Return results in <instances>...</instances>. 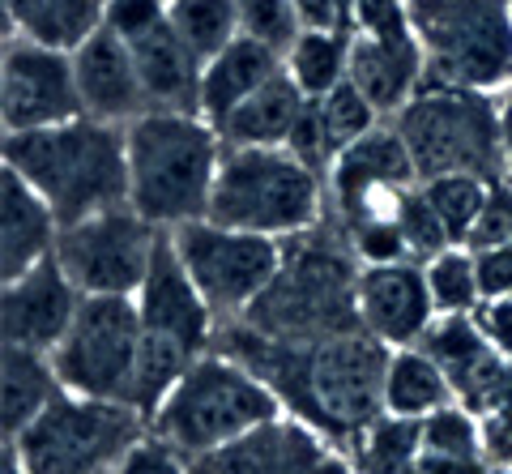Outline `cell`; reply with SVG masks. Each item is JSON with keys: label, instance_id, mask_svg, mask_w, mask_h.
<instances>
[{"label": "cell", "instance_id": "74e56055", "mask_svg": "<svg viewBox=\"0 0 512 474\" xmlns=\"http://www.w3.org/2000/svg\"><path fill=\"white\" fill-rule=\"evenodd\" d=\"M350 252H355L359 265H397V261H414L410 244L397 218H359V223L346 227Z\"/></svg>", "mask_w": 512, "mask_h": 474}, {"label": "cell", "instance_id": "836d02e7", "mask_svg": "<svg viewBox=\"0 0 512 474\" xmlns=\"http://www.w3.org/2000/svg\"><path fill=\"white\" fill-rule=\"evenodd\" d=\"M491 184L495 180L466 176V171H457V176L423 180V193H427L431 205H436V214L444 218V227H448V235H453V244H466L470 240L478 214H483V205H487Z\"/></svg>", "mask_w": 512, "mask_h": 474}, {"label": "cell", "instance_id": "7a4b0ae2", "mask_svg": "<svg viewBox=\"0 0 512 474\" xmlns=\"http://www.w3.org/2000/svg\"><path fill=\"white\" fill-rule=\"evenodd\" d=\"M5 167L52 205L56 223L73 227L90 214L128 205V133L124 124L77 116L35 133H5Z\"/></svg>", "mask_w": 512, "mask_h": 474}, {"label": "cell", "instance_id": "7bdbcfd3", "mask_svg": "<svg viewBox=\"0 0 512 474\" xmlns=\"http://www.w3.org/2000/svg\"><path fill=\"white\" fill-rule=\"evenodd\" d=\"M470 316H474V325L487 334V342L495 346V351L512 359V295L483 299V304H478Z\"/></svg>", "mask_w": 512, "mask_h": 474}, {"label": "cell", "instance_id": "7c38bea8", "mask_svg": "<svg viewBox=\"0 0 512 474\" xmlns=\"http://www.w3.org/2000/svg\"><path fill=\"white\" fill-rule=\"evenodd\" d=\"M158 231L133 205L90 214L73 227H60L56 261L82 295H137L154 261Z\"/></svg>", "mask_w": 512, "mask_h": 474}, {"label": "cell", "instance_id": "7402d4cb", "mask_svg": "<svg viewBox=\"0 0 512 474\" xmlns=\"http://www.w3.org/2000/svg\"><path fill=\"white\" fill-rule=\"evenodd\" d=\"M60 223L13 167H0V278L13 282L56 252Z\"/></svg>", "mask_w": 512, "mask_h": 474}, {"label": "cell", "instance_id": "f6af8a7d", "mask_svg": "<svg viewBox=\"0 0 512 474\" xmlns=\"http://www.w3.org/2000/svg\"><path fill=\"white\" fill-rule=\"evenodd\" d=\"M500 133H504V146L512 158V82L500 90Z\"/></svg>", "mask_w": 512, "mask_h": 474}, {"label": "cell", "instance_id": "bcb514c9", "mask_svg": "<svg viewBox=\"0 0 512 474\" xmlns=\"http://www.w3.org/2000/svg\"><path fill=\"white\" fill-rule=\"evenodd\" d=\"M504 180H508V184H512V158H508V171H504Z\"/></svg>", "mask_w": 512, "mask_h": 474}, {"label": "cell", "instance_id": "9a60e30c", "mask_svg": "<svg viewBox=\"0 0 512 474\" xmlns=\"http://www.w3.org/2000/svg\"><path fill=\"white\" fill-rule=\"evenodd\" d=\"M133 299H137L141 329H146V334L180 342L192 355L210 351L218 312L210 308V299L201 295L197 282H192L180 248H175V240H171V231H158L154 261H150L146 282H141V291Z\"/></svg>", "mask_w": 512, "mask_h": 474}, {"label": "cell", "instance_id": "44dd1931", "mask_svg": "<svg viewBox=\"0 0 512 474\" xmlns=\"http://www.w3.org/2000/svg\"><path fill=\"white\" fill-rule=\"evenodd\" d=\"M427 56L419 35H350V82L384 120H393L402 107L423 90Z\"/></svg>", "mask_w": 512, "mask_h": 474}, {"label": "cell", "instance_id": "f35d334b", "mask_svg": "<svg viewBox=\"0 0 512 474\" xmlns=\"http://www.w3.org/2000/svg\"><path fill=\"white\" fill-rule=\"evenodd\" d=\"M286 150H291L295 158H303V163H308L312 171H320V176L329 180V167L338 163L342 146L333 141V133H329L325 116H320V103H316V99H308V107H303V116H299V124H295L291 141H286Z\"/></svg>", "mask_w": 512, "mask_h": 474}, {"label": "cell", "instance_id": "b9f144b4", "mask_svg": "<svg viewBox=\"0 0 512 474\" xmlns=\"http://www.w3.org/2000/svg\"><path fill=\"white\" fill-rule=\"evenodd\" d=\"M167 22V0H107L103 9V26L116 30L124 43L141 39L146 30Z\"/></svg>", "mask_w": 512, "mask_h": 474}, {"label": "cell", "instance_id": "3957f363", "mask_svg": "<svg viewBox=\"0 0 512 474\" xmlns=\"http://www.w3.org/2000/svg\"><path fill=\"white\" fill-rule=\"evenodd\" d=\"M128 133V205L154 227L175 231L210 214L222 133L197 112H163L124 124Z\"/></svg>", "mask_w": 512, "mask_h": 474}, {"label": "cell", "instance_id": "cb8c5ba5", "mask_svg": "<svg viewBox=\"0 0 512 474\" xmlns=\"http://www.w3.org/2000/svg\"><path fill=\"white\" fill-rule=\"evenodd\" d=\"M128 47H133V60H137L150 107H163V112H197L205 65L192 56V47L175 35L171 22L146 30V35L133 39Z\"/></svg>", "mask_w": 512, "mask_h": 474}, {"label": "cell", "instance_id": "9c48e42d", "mask_svg": "<svg viewBox=\"0 0 512 474\" xmlns=\"http://www.w3.org/2000/svg\"><path fill=\"white\" fill-rule=\"evenodd\" d=\"M150 432V419L128 402H99L60 389L43 415L13 436L26 474H103Z\"/></svg>", "mask_w": 512, "mask_h": 474}, {"label": "cell", "instance_id": "5bb4252c", "mask_svg": "<svg viewBox=\"0 0 512 474\" xmlns=\"http://www.w3.org/2000/svg\"><path fill=\"white\" fill-rule=\"evenodd\" d=\"M77 116L86 112L82 94H77L73 52L30 39H5V60H0V124H5V133L52 129V124Z\"/></svg>", "mask_w": 512, "mask_h": 474}, {"label": "cell", "instance_id": "4dcf8cb0", "mask_svg": "<svg viewBox=\"0 0 512 474\" xmlns=\"http://www.w3.org/2000/svg\"><path fill=\"white\" fill-rule=\"evenodd\" d=\"M423 453L419 419L380 415L372 428L355 440V470L359 474H414Z\"/></svg>", "mask_w": 512, "mask_h": 474}, {"label": "cell", "instance_id": "d6986e66", "mask_svg": "<svg viewBox=\"0 0 512 474\" xmlns=\"http://www.w3.org/2000/svg\"><path fill=\"white\" fill-rule=\"evenodd\" d=\"M73 73H77V94H82L86 116L107 124H133L137 116L150 112L133 47L116 30L99 26L82 47H73Z\"/></svg>", "mask_w": 512, "mask_h": 474}, {"label": "cell", "instance_id": "8fae6325", "mask_svg": "<svg viewBox=\"0 0 512 474\" xmlns=\"http://www.w3.org/2000/svg\"><path fill=\"white\" fill-rule=\"evenodd\" d=\"M175 248L188 265L192 282L210 299L218 321H239L248 316L252 304L269 291V282L282 270V240L239 227H222L214 218H197L171 231Z\"/></svg>", "mask_w": 512, "mask_h": 474}, {"label": "cell", "instance_id": "1f68e13d", "mask_svg": "<svg viewBox=\"0 0 512 474\" xmlns=\"http://www.w3.org/2000/svg\"><path fill=\"white\" fill-rule=\"evenodd\" d=\"M423 274H427V291H431V304H436V316H470L483 304L474 248H466V244L444 248L440 257H431L423 265Z\"/></svg>", "mask_w": 512, "mask_h": 474}, {"label": "cell", "instance_id": "ab89813d", "mask_svg": "<svg viewBox=\"0 0 512 474\" xmlns=\"http://www.w3.org/2000/svg\"><path fill=\"white\" fill-rule=\"evenodd\" d=\"M500 244H512V184L508 180L491 184L483 214H478V223H474L470 240H466V248H474V252L500 248Z\"/></svg>", "mask_w": 512, "mask_h": 474}, {"label": "cell", "instance_id": "d6a6232c", "mask_svg": "<svg viewBox=\"0 0 512 474\" xmlns=\"http://www.w3.org/2000/svg\"><path fill=\"white\" fill-rule=\"evenodd\" d=\"M419 432H423V453H431V457L461 462V466L483 462V419H478L474 410H466L461 402L419 419Z\"/></svg>", "mask_w": 512, "mask_h": 474}, {"label": "cell", "instance_id": "484cf974", "mask_svg": "<svg viewBox=\"0 0 512 474\" xmlns=\"http://www.w3.org/2000/svg\"><path fill=\"white\" fill-rule=\"evenodd\" d=\"M303 107H308V94L282 69L278 77H269L248 103H239L235 116L222 124L218 133L227 146H286L303 116Z\"/></svg>", "mask_w": 512, "mask_h": 474}, {"label": "cell", "instance_id": "83f0119b", "mask_svg": "<svg viewBox=\"0 0 512 474\" xmlns=\"http://www.w3.org/2000/svg\"><path fill=\"white\" fill-rule=\"evenodd\" d=\"M453 402H457L453 385H448L440 363L423 346H397L389 355V368H384V415L427 419Z\"/></svg>", "mask_w": 512, "mask_h": 474}, {"label": "cell", "instance_id": "8992f818", "mask_svg": "<svg viewBox=\"0 0 512 474\" xmlns=\"http://www.w3.org/2000/svg\"><path fill=\"white\" fill-rule=\"evenodd\" d=\"M329 184L286 146H227L210 197V214L222 227L291 240L320 227Z\"/></svg>", "mask_w": 512, "mask_h": 474}, {"label": "cell", "instance_id": "30bf717a", "mask_svg": "<svg viewBox=\"0 0 512 474\" xmlns=\"http://www.w3.org/2000/svg\"><path fill=\"white\" fill-rule=\"evenodd\" d=\"M141 351V312L133 295H86L77 321L52 351L60 385L82 398L128 402Z\"/></svg>", "mask_w": 512, "mask_h": 474}, {"label": "cell", "instance_id": "52a82bcc", "mask_svg": "<svg viewBox=\"0 0 512 474\" xmlns=\"http://www.w3.org/2000/svg\"><path fill=\"white\" fill-rule=\"evenodd\" d=\"M414 171L423 180L436 176H483L504 180L508 146L500 133V99L487 90H453V86H423L414 99L393 116Z\"/></svg>", "mask_w": 512, "mask_h": 474}, {"label": "cell", "instance_id": "60d3db41", "mask_svg": "<svg viewBox=\"0 0 512 474\" xmlns=\"http://www.w3.org/2000/svg\"><path fill=\"white\" fill-rule=\"evenodd\" d=\"M116 474H197L192 457H184L180 449H171L167 440H158L154 432H146L133 449L120 457Z\"/></svg>", "mask_w": 512, "mask_h": 474}, {"label": "cell", "instance_id": "ac0fdd59", "mask_svg": "<svg viewBox=\"0 0 512 474\" xmlns=\"http://www.w3.org/2000/svg\"><path fill=\"white\" fill-rule=\"evenodd\" d=\"M419 346L440 363L457 402L474 410L478 419L504 402L512 359L487 342V334L474 325V316H436Z\"/></svg>", "mask_w": 512, "mask_h": 474}, {"label": "cell", "instance_id": "5b68a950", "mask_svg": "<svg viewBox=\"0 0 512 474\" xmlns=\"http://www.w3.org/2000/svg\"><path fill=\"white\" fill-rule=\"evenodd\" d=\"M355 278L359 261L350 252L346 231H329L325 240L312 231L282 240V270L269 291L256 299L244 321L278 342H320L329 334L359 329L355 316Z\"/></svg>", "mask_w": 512, "mask_h": 474}, {"label": "cell", "instance_id": "e575fe53", "mask_svg": "<svg viewBox=\"0 0 512 474\" xmlns=\"http://www.w3.org/2000/svg\"><path fill=\"white\" fill-rule=\"evenodd\" d=\"M397 227H402L406 244H410V257L427 265L431 257H440L444 248H453V235H448L444 218L436 214V205L427 201L423 184H414L410 193L402 197V210H397Z\"/></svg>", "mask_w": 512, "mask_h": 474}, {"label": "cell", "instance_id": "ba28073f", "mask_svg": "<svg viewBox=\"0 0 512 474\" xmlns=\"http://www.w3.org/2000/svg\"><path fill=\"white\" fill-rule=\"evenodd\" d=\"M423 86L504 90L512 82V0H410Z\"/></svg>", "mask_w": 512, "mask_h": 474}, {"label": "cell", "instance_id": "f546056e", "mask_svg": "<svg viewBox=\"0 0 512 474\" xmlns=\"http://www.w3.org/2000/svg\"><path fill=\"white\" fill-rule=\"evenodd\" d=\"M167 22L201 65H210L222 47H231L244 35L239 30V0H167Z\"/></svg>", "mask_w": 512, "mask_h": 474}, {"label": "cell", "instance_id": "277c9868", "mask_svg": "<svg viewBox=\"0 0 512 474\" xmlns=\"http://www.w3.org/2000/svg\"><path fill=\"white\" fill-rule=\"evenodd\" d=\"M282 415L286 402L261 372H252L231 351H205L192 359L180 385L154 410L150 432L192 462H201Z\"/></svg>", "mask_w": 512, "mask_h": 474}, {"label": "cell", "instance_id": "7dc6e473", "mask_svg": "<svg viewBox=\"0 0 512 474\" xmlns=\"http://www.w3.org/2000/svg\"><path fill=\"white\" fill-rule=\"evenodd\" d=\"M103 474H116V470H103Z\"/></svg>", "mask_w": 512, "mask_h": 474}, {"label": "cell", "instance_id": "4316f807", "mask_svg": "<svg viewBox=\"0 0 512 474\" xmlns=\"http://www.w3.org/2000/svg\"><path fill=\"white\" fill-rule=\"evenodd\" d=\"M60 389L64 385L52 368V355L5 342V355H0V423H5V440L30 428L56 402Z\"/></svg>", "mask_w": 512, "mask_h": 474}, {"label": "cell", "instance_id": "f1b7e54d", "mask_svg": "<svg viewBox=\"0 0 512 474\" xmlns=\"http://www.w3.org/2000/svg\"><path fill=\"white\" fill-rule=\"evenodd\" d=\"M286 73L308 99H325L350 77V30H303L286 52Z\"/></svg>", "mask_w": 512, "mask_h": 474}, {"label": "cell", "instance_id": "4fadbf2b", "mask_svg": "<svg viewBox=\"0 0 512 474\" xmlns=\"http://www.w3.org/2000/svg\"><path fill=\"white\" fill-rule=\"evenodd\" d=\"M329 205H338L342 223H359V218H397L402 197L419 184L414 158L406 150L397 124H376L372 133L338 154V163L329 167Z\"/></svg>", "mask_w": 512, "mask_h": 474}, {"label": "cell", "instance_id": "d590c367", "mask_svg": "<svg viewBox=\"0 0 512 474\" xmlns=\"http://www.w3.org/2000/svg\"><path fill=\"white\" fill-rule=\"evenodd\" d=\"M239 30L286 56L291 43L303 35V18L295 0H239Z\"/></svg>", "mask_w": 512, "mask_h": 474}, {"label": "cell", "instance_id": "ffe728a7", "mask_svg": "<svg viewBox=\"0 0 512 474\" xmlns=\"http://www.w3.org/2000/svg\"><path fill=\"white\" fill-rule=\"evenodd\" d=\"M329 457H333L329 440L312 423L282 415L192 466H197V474H312Z\"/></svg>", "mask_w": 512, "mask_h": 474}, {"label": "cell", "instance_id": "d4e9b609", "mask_svg": "<svg viewBox=\"0 0 512 474\" xmlns=\"http://www.w3.org/2000/svg\"><path fill=\"white\" fill-rule=\"evenodd\" d=\"M0 9H5L9 39L73 52L103 26L107 0H0Z\"/></svg>", "mask_w": 512, "mask_h": 474}, {"label": "cell", "instance_id": "e0dca14e", "mask_svg": "<svg viewBox=\"0 0 512 474\" xmlns=\"http://www.w3.org/2000/svg\"><path fill=\"white\" fill-rule=\"evenodd\" d=\"M82 299L86 295L73 287V278L64 274V265L52 252L35 270L5 282V291H0V334H5L9 346L52 355L60 338L69 334V325L77 321Z\"/></svg>", "mask_w": 512, "mask_h": 474}, {"label": "cell", "instance_id": "603a6c76", "mask_svg": "<svg viewBox=\"0 0 512 474\" xmlns=\"http://www.w3.org/2000/svg\"><path fill=\"white\" fill-rule=\"evenodd\" d=\"M286 69V56L274 52L269 43L261 39H248L239 35L231 47H222V52L210 60V65L201 69V99H197V116H205L222 129L239 103H248L256 90H261L269 77H278Z\"/></svg>", "mask_w": 512, "mask_h": 474}, {"label": "cell", "instance_id": "ee69618b", "mask_svg": "<svg viewBox=\"0 0 512 474\" xmlns=\"http://www.w3.org/2000/svg\"><path fill=\"white\" fill-rule=\"evenodd\" d=\"M478 257V282H483V299L495 295H512V244L500 248H483Z\"/></svg>", "mask_w": 512, "mask_h": 474}, {"label": "cell", "instance_id": "8d00e7d4", "mask_svg": "<svg viewBox=\"0 0 512 474\" xmlns=\"http://www.w3.org/2000/svg\"><path fill=\"white\" fill-rule=\"evenodd\" d=\"M316 103H320V116H325L333 141H338L342 150L350 146V141H359L363 133H372L376 124L384 120L376 107L367 103V94H363L355 82H350V77H346L342 86H333L325 99H316Z\"/></svg>", "mask_w": 512, "mask_h": 474}, {"label": "cell", "instance_id": "2e32d148", "mask_svg": "<svg viewBox=\"0 0 512 474\" xmlns=\"http://www.w3.org/2000/svg\"><path fill=\"white\" fill-rule=\"evenodd\" d=\"M355 316H359L363 334H372L376 342L389 346V351H397V346H419L431 321H436V304H431L423 265L419 261L359 265Z\"/></svg>", "mask_w": 512, "mask_h": 474}, {"label": "cell", "instance_id": "6da1fadb", "mask_svg": "<svg viewBox=\"0 0 512 474\" xmlns=\"http://www.w3.org/2000/svg\"><path fill=\"white\" fill-rule=\"evenodd\" d=\"M222 338H231L222 351L261 372L278 398L329 445L359 440L384 415V368L393 351L363 329L329 334L320 342H278L256 334L252 325H231L222 329Z\"/></svg>", "mask_w": 512, "mask_h": 474}]
</instances>
